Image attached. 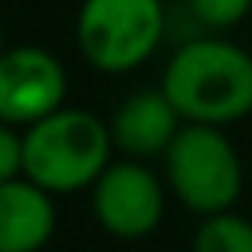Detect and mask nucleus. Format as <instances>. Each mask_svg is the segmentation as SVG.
Instances as JSON below:
<instances>
[{"mask_svg": "<svg viewBox=\"0 0 252 252\" xmlns=\"http://www.w3.org/2000/svg\"><path fill=\"white\" fill-rule=\"evenodd\" d=\"M162 214H166L162 183L138 159L111 162L94 183V218L114 238L125 242L145 238L159 228Z\"/></svg>", "mask_w": 252, "mask_h": 252, "instance_id": "5", "label": "nucleus"}, {"mask_svg": "<svg viewBox=\"0 0 252 252\" xmlns=\"http://www.w3.org/2000/svg\"><path fill=\"white\" fill-rule=\"evenodd\" d=\"M66 100V69L63 63L38 49L18 45L0 59V118L4 125L28 128L56 114Z\"/></svg>", "mask_w": 252, "mask_h": 252, "instance_id": "6", "label": "nucleus"}, {"mask_svg": "<svg viewBox=\"0 0 252 252\" xmlns=\"http://www.w3.org/2000/svg\"><path fill=\"white\" fill-rule=\"evenodd\" d=\"M56 235L52 190L28 176L0 183V252H38Z\"/></svg>", "mask_w": 252, "mask_h": 252, "instance_id": "8", "label": "nucleus"}, {"mask_svg": "<svg viewBox=\"0 0 252 252\" xmlns=\"http://www.w3.org/2000/svg\"><path fill=\"white\" fill-rule=\"evenodd\" d=\"M187 11L211 32H224V28H235L238 21L249 18L252 11V0H183Z\"/></svg>", "mask_w": 252, "mask_h": 252, "instance_id": "10", "label": "nucleus"}, {"mask_svg": "<svg viewBox=\"0 0 252 252\" xmlns=\"http://www.w3.org/2000/svg\"><path fill=\"white\" fill-rule=\"evenodd\" d=\"M166 180L187 211L221 214L242 197V159L218 125L187 121L166 149Z\"/></svg>", "mask_w": 252, "mask_h": 252, "instance_id": "3", "label": "nucleus"}, {"mask_svg": "<svg viewBox=\"0 0 252 252\" xmlns=\"http://www.w3.org/2000/svg\"><path fill=\"white\" fill-rule=\"evenodd\" d=\"M162 0H83L76 14V45L100 73L138 69L162 42Z\"/></svg>", "mask_w": 252, "mask_h": 252, "instance_id": "4", "label": "nucleus"}, {"mask_svg": "<svg viewBox=\"0 0 252 252\" xmlns=\"http://www.w3.org/2000/svg\"><path fill=\"white\" fill-rule=\"evenodd\" d=\"M162 94L190 125H235L252 114V56L224 38H193L169 56Z\"/></svg>", "mask_w": 252, "mask_h": 252, "instance_id": "1", "label": "nucleus"}, {"mask_svg": "<svg viewBox=\"0 0 252 252\" xmlns=\"http://www.w3.org/2000/svg\"><path fill=\"white\" fill-rule=\"evenodd\" d=\"M111 149L114 135L94 111L59 107L25 128V176L52 193H73L100 180Z\"/></svg>", "mask_w": 252, "mask_h": 252, "instance_id": "2", "label": "nucleus"}, {"mask_svg": "<svg viewBox=\"0 0 252 252\" xmlns=\"http://www.w3.org/2000/svg\"><path fill=\"white\" fill-rule=\"evenodd\" d=\"M190 252H252V221L235 211L207 214L193 231Z\"/></svg>", "mask_w": 252, "mask_h": 252, "instance_id": "9", "label": "nucleus"}, {"mask_svg": "<svg viewBox=\"0 0 252 252\" xmlns=\"http://www.w3.org/2000/svg\"><path fill=\"white\" fill-rule=\"evenodd\" d=\"M25 176V131L14 125L0 128V183Z\"/></svg>", "mask_w": 252, "mask_h": 252, "instance_id": "11", "label": "nucleus"}, {"mask_svg": "<svg viewBox=\"0 0 252 252\" xmlns=\"http://www.w3.org/2000/svg\"><path fill=\"white\" fill-rule=\"evenodd\" d=\"M180 111L169 104V97L159 90H138L131 97L121 100V107L111 118V135L114 145L131 156V159H149V156H166V149L173 145L180 125Z\"/></svg>", "mask_w": 252, "mask_h": 252, "instance_id": "7", "label": "nucleus"}]
</instances>
